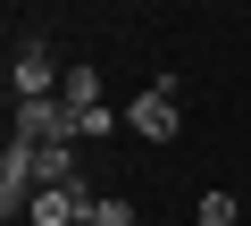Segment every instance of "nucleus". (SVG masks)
I'll return each instance as SVG.
<instances>
[{
  "label": "nucleus",
  "instance_id": "f03ea898",
  "mask_svg": "<svg viewBox=\"0 0 251 226\" xmlns=\"http://www.w3.org/2000/svg\"><path fill=\"white\" fill-rule=\"evenodd\" d=\"M17 143H75V109L67 100H17Z\"/></svg>",
  "mask_w": 251,
  "mask_h": 226
},
{
  "label": "nucleus",
  "instance_id": "423d86ee",
  "mask_svg": "<svg viewBox=\"0 0 251 226\" xmlns=\"http://www.w3.org/2000/svg\"><path fill=\"white\" fill-rule=\"evenodd\" d=\"M34 176L42 184H75V143H42L34 151Z\"/></svg>",
  "mask_w": 251,
  "mask_h": 226
},
{
  "label": "nucleus",
  "instance_id": "20e7f679",
  "mask_svg": "<svg viewBox=\"0 0 251 226\" xmlns=\"http://www.w3.org/2000/svg\"><path fill=\"white\" fill-rule=\"evenodd\" d=\"M25 218H34V226H84V218H92V193H75V184H42Z\"/></svg>",
  "mask_w": 251,
  "mask_h": 226
},
{
  "label": "nucleus",
  "instance_id": "0eeeda50",
  "mask_svg": "<svg viewBox=\"0 0 251 226\" xmlns=\"http://www.w3.org/2000/svg\"><path fill=\"white\" fill-rule=\"evenodd\" d=\"M201 226H243V201L234 193H201Z\"/></svg>",
  "mask_w": 251,
  "mask_h": 226
},
{
  "label": "nucleus",
  "instance_id": "6e6552de",
  "mask_svg": "<svg viewBox=\"0 0 251 226\" xmlns=\"http://www.w3.org/2000/svg\"><path fill=\"white\" fill-rule=\"evenodd\" d=\"M84 226H134V201H92Z\"/></svg>",
  "mask_w": 251,
  "mask_h": 226
},
{
  "label": "nucleus",
  "instance_id": "39448f33",
  "mask_svg": "<svg viewBox=\"0 0 251 226\" xmlns=\"http://www.w3.org/2000/svg\"><path fill=\"white\" fill-rule=\"evenodd\" d=\"M59 100L75 109V118H84V109H100V67H67V84H59Z\"/></svg>",
  "mask_w": 251,
  "mask_h": 226
},
{
  "label": "nucleus",
  "instance_id": "f257e3e1",
  "mask_svg": "<svg viewBox=\"0 0 251 226\" xmlns=\"http://www.w3.org/2000/svg\"><path fill=\"white\" fill-rule=\"evenodd\" d=\"M176 92H184V84H176V67H159V75L143 84V100L126 109V126L151 134V143H168V134H176Z\"/></svg>",
  "mask_w": 251,
  "mask_h": 226
},
{
  "label": "nucleus",
  "instance_id": "7ed1b4c3",
  "mask_svg": "<svg viewBox=\"0 0 251 226\" xmlns=\"http://www.w3.org/2000/svg\"><path fill=\"white\" fill-rule=\"evenodd\" d=\"M50 84H67V75L50 67V50H42V42H25V50H17V67H9V92H17V100H59Z\"/></svg>",
  "mask_w": 251,
  "mask_h": 226
}]
</instances>
